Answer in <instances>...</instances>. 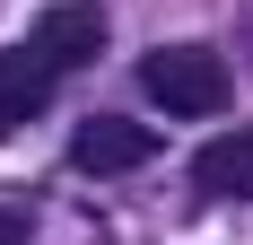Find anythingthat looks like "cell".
<instances>
[{
  "instance_id": "obj_1",
  "label": "cell",
  "mask_w": 253,
  "mask_h": 245,
  "mask_svg": "<svg viewBox=\"0 0 253 245\" xmlns=\"http://www.w3.org/2000/svg\"><path fill=\"white\" fill-rule=\"evenodd\" d=\"M140 88H149L166 114H218L227 105V61L210 44H157L140 61Z\"/></svg>"
},
{
  "instance_id": "obj_2",
  "label": "cell",
  "mask_w": 253,
  "mask_h": 245,
  "mask_svg": "<svg viewBox=\"0 0 253 245\" xmlns=\"http://www.w3.org/2000/svg\"><path fill=\"white\" fill-rule=\"evenodd\" d=\"M149 158H157V131H149V122L87 114L70 131V167H87V175H131V167H149Z\"/></svg>"
},
{
  "instance_id": "obj_6",
  "label": "cell",
  "mask_w": 253,
  "mask_h": 245,
  "mask_svg": "<svg viewBox=\"0 0 253 245\" xmlns=\"http://www.w3.org/2000/svg\"><path fill=\"white\" fill-rule=\"evenodd\" d=\"M0 245H26V210H9V201H0Z\"/></svg>"
},
{
  "instance_id": "obj_3",
  "label": "cell",
  "mask_w": 253,
  "mask_h": 245,
  "mask_svg": "<svg viewBox=\"0 0 253 245\" xmlns=\"http://www.w3.org/2000/svg\"><path fill=\"white\" fill-rule=\"evenodd\" d=\"M26 44L44 53L52 70H87V61L105 53V9H96V0H52L44 18H35Z\"/></svg>"
},
{
  "instance_id": "obj_5",
  "label": "cell",
  "mask_w": 253,
  "mask_h": 245,
  "mask_svg": "<svg viewBox=\"0 0 253 245\" xmlns=\"http://www.w3.org/2000/svg\"><path fill=\"white\" fill-rule=\"evenodd\" d=\"M192 184H201L210 201H253V122L218 131V140L192 158Z\"/></svg>"
},
{
  "instance_id": "obj_4",
  "label": "cell",
  "mask_w": 253,
  "mask_h": 245,
  "mask_svg": "<svg viewBox=\"0 0 253 245\" xmlns=\"http://www.w3.org/2000/svg\"><path fill=\"white\" fill-rule=\"evenodd\" d=\"M52 79H61V70H52L35 44H9V53H0V131H18V122L44 114V105H52Z\"/></svg>"
}]
</instances>
